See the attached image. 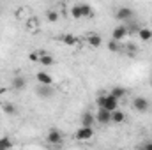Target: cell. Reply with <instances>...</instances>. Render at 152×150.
<instances>
[{
	"mask_svg": "<svg viewBox=\"0 0 152 150\" xmlns=\"http://www.w3.org/2000/svg\"><path fill=\"white\" fill-rule=\"evenodd\" d=\"M96 103H97V108H103V110H106V111H110V113H113L118 110V101L115 97H112L110 94L99 95L96 99Z\"/></svg>",
	"mask_w": 152,
	"mask_h": 150,
	"instance_id": "obj_1",
	"label": "cell"
},
{
	"mask_svg": "<svg viewBox=\"0 0 152 150\" xmlns=\"http://www.w3.org/2000/svg\"><path fill=\"white\" fill-rule=\"evenodd\" d=\"M94 136V127H80L75 133V138L78 141H88Z\"/></svg>",
	"mask_w": 152,
	"mask_h": 150,
	"instance_id": "obj_2",
	"label": "cell"
},
{
	"mask_svg": "<svg viewBox=\"0 0 152 150\" xmlns=\"http://www.w3.org/2000/svg\"><path fill=\"white\" fill-rule=\"evenodd\" d=\"M46 141L50 145H62L64 143V134L57 129H51L48 134H46Z\"/></svg>",
	"mask_w": 152,
	"mask_h": 150,
	"instance_id": "obj_3",
	"label": "cell"
},
{
	"mask_svg": "<svg viewBox=\"0 0 152 150\" xmlns=\"http://www.w3.org/2000/svg\"><path fill=\"white\" fill-rule=\"evenodd\" d=\"M133 108H134L136 111L143 113V111H149V108H151V104H149V101H147L145 97H142V95H138V97H134V99H133Z\"/></svg>",
	"mask_w": 152,
	"mask_h": 150,
	"instance_id": "obj_4",
	"label": "cell"
},
{
	"mask_svg": "<svg viewBox=\"0 0 152 150\" xmlns=\"http://www.w3.org/2000/svg\"><path fill=\"white\" fill-rule=\"evenodd\" d=\"M96 122L101 124V125H108L112 122V113L103 110V108H97V113H96Z\"/></svg>",
	"mask_w": 152,
	"mask_h": 150,
	"instance_id": "obj_5",
	"label": "cell"
},
{
	"mask_svg": "<svg viewBox=\"0 0 152 150\" xmlns=\"http://www.w3.org/2000/svg\"><path fill=\"white\" fill-rule=\"evenodd\" d=\"M133 14H134V12H133L131 7H118L117 12H115V20H118V21H126V20H131Z\"/></svg>",
	"mask_w": 152,
	"mask_h": 150,
	"instance_id": "obj_6",
	"label": "cell"
},
{
	"mask_svg": "<svg viewBox=\"0 0 152 150\" xmlns=\"http://www.w3.org/2000/svg\"><path fill=\"white\" fill-rule=\"evenodd\" d=\"M36 79H37L39 85H44V87H53V78L48 74L46 71H39L36 74Z\"/></svg>",
	"mask_w": 152,
	"mask_h": 150,
	"instance_id": "obj_7",
	"label": "cell"
},
{
	"mask_svg": "<svg viewBox=\"0 0 152 150\" xmlns=\"http://www.w3.org/2000/svg\"><path fill=\"white\" fill-rule=\"evenodd\" d=\"M127 36H129V34H127V28H126L124 25H118V27H115L113 32H112V39H113V41H117V42H120L122 39H126Z\"/></svg>",
	"mask_w": 152,
	"mask_h": 150,
	"instance_id": "obj_8",
	"label": "cell"
},
{
	"mask_svg": "<svg viewBox=\"0 0 152 150\" xmlns=\"http://www.w3.org/2000/svg\"><path fill=\"white\" fill-rule=\"evenodd\" d=\"M96 124V115L90 111H85L81 115V127H94Z\"/></svg>",
	"mask_w": 152,
	"mask_h": 150,
	"instance_id": "obj_9",
	"label": "cell"
},
{
	"mask_svg": "<svg viewBox=\"0 0 152 150\" xmlns=\"http://www.w3.org/2000/svg\"><path fill=\"white\" fill-rule=\"evenodd\" d=\"M110 95H112V97H115L117 101H120V99H124V97L127 95V90H126L124 87L117 85V87H113V88L110 90Z\"/></svg>",
	"mask_w": 152,
	"mask_h": 150,
	"instance_id": "obj_10",
	"label": "cell"
},
{
	"mask_svg": "<svg viewBox=\"0 0 152 150\" xmlns=\"http://www.w3.org/2000/svg\"><path fill=\"white\" fill-rule=\"evenodd\" d=\"M11 85H12V88H14V90H23V88L27 87V79H25L23 76L16 74L14 78H12V83H11Z\"/></svg>",
	"mask_w": 152,
	"mask_h": 150,
	"instance_id": "obj_11",
	"label": "cell"
},
{
	"mask_svg": "<svg viewBox=\"0 0 152 150\" xmlns=\"http://www.w3.org/2000/svg\"><path fill=\"white\" fill-rule=\"evenodd\" d=\"M37 95L42 99H48L53 95V87H44V85H39L37 87Z\"/></svg>",
	"mask_w": 152,
	"mask_h": 150,
	"instance_id": "obj_12",
	"label": "cell"
},
{
	"mask_svg": "<svg viewBox=\"0 0 152 150\" xmlns=\"http://www.w3.org/2000/svg\"><path fill=\"white\" fill-rule=\"evenodd\" d=\"M87 42H88L92 48H99V46L103 44V37H101L99 34H90V36L87 37Z\"/></svg>",
	"mask_w": 152,
	"mask_h": 150,
	"instance_id": "obj_13",
	"label": "cell"
},
{
	"mask_svg": "<svg viewBox=\"0 0 152 150\" xmlns=\"http://www.w3.org/2000/svg\"><path fill=\"white\" fill-rule=\"evenodd\" d=\"M138 37H140V41H143V42H149V41L152 39V28L142 27L140 32H138Z\"/></svg>",
	"mask_w": 152,
	"mask_h": 150,
	"instance_id": "obj_14",
	"label": "cell"
},
{
	"mask_svg": "<svg viewBox=\"0 0 152 150\" xmlns=\"http://www.w3.org/2000/svg\"><path fill=\"white\" fill-rule=\"evenodd\" d=\"M53 62H55V58H53L50 53H41V58H39V64H41V66L50 67V66H53Z\"/></svg>",
	"mask_w": 152,
	"mask_h": 150,
	"instance_id": "obj_15",
	"label": "cell"
},
{
	"mask_svg": "<svg viewBox=\"0 0 152 150\" xmlns=\"http://www.w3.org/2000/svg\"><path fill=\"white\" fill-rule=\"evenodd\" d=\"M126 120V113L122 111V110H117V111L112 113V122L113 124H122Z\"/></svg>",
	"mask_w": 152,
	"mask_h": 150,
	"instance_id": "obj_16",
	"label": "cell"
},
{
	"mask_svg": "<svg viewBox=\"0 0 152 150\" xmlns=\"http://www.w3.org/2000/svg\"><path fill=\"white\" fill-rule=\"evenodd\" d=\"M62 42H64L66 46H75L76 42H78V37L73 36V34H64V36H62Z\"/></svg>",
	"mask_w": 152,
	"mask_h": 150,
	"instance_id": "obj_17",
	"label": "cell"
},
{
	"mask_svg": "<svg viewBox=\"0 0 152 150\" xmlns=\"http://www.w3.org/2000/svg\"><path fill=\"white\" fill-rule=\"evenodd\" d=\"M0 150H12V141H11V138H7V136H2V138H0Z\"/></svg>",
	"mask_w": 152,
	"mask_h": 150,
	"instance_id": "obj_18",
	"label": "cell"
},
{
	"mask_svg": "<svg viewBox=\"0 0 152 150\" xmlns=\"http://www.w3.org/2000/svg\"><path fill=\"white\" fill-rule=\"evenodd\" d=\"M71 16H73V18H76V20L83 18V12H81V4H75V5L71 7Z\"/></svg>",
	"mask_w": 152,
	"mask_h": 150,
	"instance_id": "obj_19",
	"label": "cell"
},
{
	"mask_svg": "<svg viewBox=\"0 0 152 150\" xmlns=\"http://www.w3.org/2000/svg\"><path fill=\"white\" fill-rule=\"evenodd\" d=\"M2 111L5 113V115H14L16 113V106L12 103H4L2 104Z\"/></svg>",
	"mask_w": 152,
	"mask_h": 150,
	"instance_id": "obj_20",
	"label": "cell"
},
{
	"mask_svg": "<svg viewBox=\"0 0 152 150\" xmlns=\"http://www.w3.org/2000/svg\"><path fill=\"white\" fill-rule=\"evenodd\" d=\"M81 12H83V18L94 16V9H92V5H88V4H81Z\"/></svg>",
	"mask_w": 152,
	"mask_h": 150,
	"instance_id": "obj_21",
	"label": "cell"
},
{
	"mask_svg": "<svg viewBox=\"0 0 152 150\" xmlns=\"http://www.w3.org/2000/svg\"><path fill=\"white\" fill-rule=\"evenodd\" d=\"M106 46H108V50H110L112 53H118V51H120V42H117V41H113V39H110Z\"/></svg>",
	"mask_w": 152,
	"mask_h": 150,
	"instance_id": "obj_22",
	"label": "cell"
},
{
	"mask_svg": "<svg viewBox=\"0 0 152 150\" xmlns=\"http://www.w3.org/2000/svg\"><path fill=\"white\" fill-rule=\"evenodd\" d=\"M46 18H48V21L55 23V21H58V12L53 11V9H50V11H46Z\"/></svg>",
	"mask_w": 152,
	"mask_h": 150,
	"instance_id": "obj_23",
	"label": "cell"
},
{
	"mask_svg": "<svg viewBox=\"0 0 152 150\" xmlns=\"http://www.w3.org/2000/svg\"><path fill=\"white\" fill-rule=\"evenodd\" d=\"M39 58H41V53H37V51H34V53L28 55V60L30 62H39Z\"/></svg>",
	"mask_w": 152,
	"mask_h": 150,
	"instance_id": "obj_24",
	"label": "cell"
},
{
	"mask_svg": "<svg viewBox=\"0 0 152 150\" xmlns=\"http://www.w3.org/2000/svg\"><path fill=\"white\" fill-rule=\"evenodd\" d=\"M143 150H152V141H145V145L142 147Z\"/></svg>",
	"mask_w": 152,
	"mask_h": 150,
	"instance_id": "obj_25",
	"label": "cell"
},
{
	"mask_svg": "<svg viewBox=\"0 0 152 150\" xmlns=\"http://www.w3.org/2000/svg\"><path fill=\"white\" fill-rule=\"evenodd\" d=\"M151 87H152V79H151Z\"/></svg>",
	"mask_w": 152,
	"mask_h": 150,
	"instance_id": "obj_26",
	"label": "cell"
},
{
	"mask_svg": "<svg viewBox=\"0 0 152 150\" xmlns=\"http://www.w3.org/2000/svg\"><path fill=\"white\" fill-rule=\"evenodd\" d=\"M138 150H143V149H138Z\"/></svg>",
	"mask_w": 152,
	"mask_h": 150,
	"instance_id": "obj_27",
	"label": "cell"
}]
</instances>
